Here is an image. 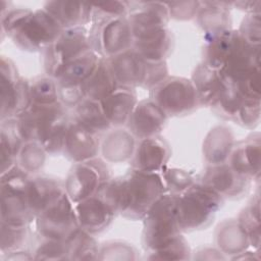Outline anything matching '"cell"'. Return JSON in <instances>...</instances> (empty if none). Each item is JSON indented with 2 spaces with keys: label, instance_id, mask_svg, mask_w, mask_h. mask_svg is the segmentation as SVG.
<instances>
[{
  "label": "cell",
  "instance_id": "1",
  "mask_svg": "<svg viewBox=\"0 0 261 261\" xmlns=\"http://www.w3.org/2000/svg\"><path fill=\"white\" fill-rule=\"evenodd\" d=\"M167 193L161 172L130 168L124 175L109 178L97 193L115 212L132 220H142L149 208Z\"/></svg>",
  "mask_w": 261,
  "mask_h": 261
},
{
  "label": "cell",
  "instance_id": "2",
  "mask_svg": "<svg viewBox=\"0 0 261 261\" xmlns=\"http://www.w3.org/2000/svg\"><path fill=\"white\" fill-rule=\"evenodd\" d=\"M1 29L18 48L29 52H44L63 31L44 8H10L1 13Z\"/></svg>",
  "mask_w": 261,
  "mask_h": 261
},
{
  "label": "cell",
  "instance_id": "3",
  "mask_svg": "<svg viewBox=\"0 0 261 261\" xmlns=\"http://www.w3.org/2000/svg\"><path fill=\"white\" fill-rule=\"evenodd\" d=\"M60 101L50 105H34L19 115L18 128L24 142H38L48 155L62 153L70 117Z\"/></svg>",
  "mask_w": 261,
  "mask_h": 261
},
{
  "label": "cell",
  "instance_id": "4",
  "mask_svg": "<svg viewBox=\"0 0 261 261\" xmlns=\"http://www.w3.org/2000/svg\"><path fill=\"white\" fill-rule=\"evenodd\" d=\"M223 198L207 186L196 181L177 196L176 218L181 232L209 226L223 205Z\"/></svg>",
  "mask_w": 261,
  "mask_h": 261
},
{
  "label": "cell",
  "instance_id": "5",
  "mask_svg": "<svg viewBox=\"0 0 261 261\" xmlns=\"http://www.w3.org/2000/svg\"><path fill=\"white\" fill-rule=\"evenodd\" d=\"M177 195L163 194L143 217V246L150 253L181 233L176 218Z\"/></svg>",
  "mask_w": 261,
  "mask_h": 261
},
{
  "label": "cell",
  "instance_id": "6",
  "mask_svg": "<svg viewBox=\"0 0 261 261\" xmlns=\"http://www.w3.org/2000/svg\"><path fill=\"white\" fill-rule=\"evenodd\" d=\"M27 173L18 164L0 177V220L15 224L29 225L35 220L28 203V187L30 182Z\"/></svg>",
  "mask_w": 261,
  "mask_h": 261
},
{
  "label": "cell",
  "instance_id": "7",
  "mask_svg": "<svg viewBox=\"0 0 261 261\" xmlns=\"http://www.w3.org/2000/svg\"><path fill=\"white\" fill-rule=\"evenodd\" d=\"M150 98L167 116H182L192 113L199 105L191 79L167 76L150 90Z\"/></svg>",
  "mask_w": 261,
  "mask_h": 261
},
{
  "label": "cell",
  "instance_id": "8",
  "mask_svg": "<svg viewBox=\"0 0 261 261\" xmlns=\"http://www.w3.org/2000/svg\"><path fill=\"white\" fill-rule=\"evenodd\" d=\"M1 120L17 118L32 106L30 82L19 76L14 62L1 56L0 61Z\"/></svg>",
  "mask_w": 261,
  "mask_h": 261
},
{
  "label": "cell",
  "instance_id": "9",
  "mask_svg": "<svg viewBox=\"0 0 261 261\" xmlns=\"http://www.w3.org/2000/svg\"><path fill=\"white\" fill-rule=\"evenodd\" d=\"M100 56L90 49L68 62L55 79L59 101L65 107H74L85 99L82 86L97 67Z\"/></svg>",
  "mask_w": 261,
  "mask_h": 261
},
{
  "label": "cell",
  "instance_id": "10",
  "mask_svg": "<svg viewBox=\"0 0 261 261\" xmlns=\"http://www.w3.org/2000/svg\"><path fill=\"white\" fill-rule=\"evenodd\" d=\"M89 37L91 48L105 59L132 49L134 44L133 32L127 16L91 24Z\"/></svg>",
  "mask_w": 261,
  "mask_h": 261
},
{
  "label": "cell",
  "instance_id": "11",
  "mask_svg": "<svg viewBox=\"0 0 261 261\" xmlns=\"http://www.w3.org/2000/svg\"><path fill=\"white\" fill-rule=\"evenodd\" d=\"M34 221L42 239L66 241L80 229L74 204L65 191L53 204L38 214Z\"/></svg>",
  "mask_w": 261,
  "mask_h": 261
},
{
  "label": "cell",
  "instance_id": "12",
  "mask_svg": "<svg viewBox=\"0 0 261 261\" xmlns=\"http://www.w3.org/2000/svg\"><path fill=\"white\" fill-rule=\"evenodd\" d=\"M90 49L89 30L86 27L63 30L57 40L43 52L46 74L56 79L68 62Z\"/></svg>",
  "mask_w": 261,
  "mask_h": 261
},
{
  "label": "cell",
  "instance_id": "13",
  "mask_svg": "<svg viewBox=\"0 0 261 261\" xmlns=\"http://www.w3.org/2000/svg\"><path fill=\"white\" fill-rule=\"evenodd\" d=\"M110 178L104 160L94 158L73 163L64 181V190L73 204L96 195Z\"/></svg>",
  "mask_w": 261,
  "mask_h": 261
},
{
  "label": "cell",
  "instance_id": "14",
  "mask_svg": "<svg viewBox=\"0 0 261 261\" xmlns=\"http://www.w3.org/2000/svg\"><path fill=\"white\" fill-rule=\"evenodd\" d=\"M199 181L223 199H240L249 192L251 186V179L237 172L227 162L208 165Z\"/></svg>",
  "mask_w": 261,
  "mask_h": 261
},
{
  "label": "cell",
  "instance_id": "15",
  "mask_svg": "<svg viewBox=\"0 0 261 261\" xmlns=\"http://www.w3.org/2000/svg\"><path fill=\"white\" fill-rule=\"evenodd\" d=\"M258 70L260 46L249 44L238 33L231 51L218 73L225 83L231 85Z\"/></svg>",
  "mask_w": 261,
  "mask_h": 261
},
{
  "label": "cell",
  "instance_id": "16",
  "mask_svg": "<svg viewBox=\"0 0 261 261\" xmlns=\"http://www.w3.org/2000/svg\"><path fill=\"white\" fill-rule=\"evenodd\" d=\"M99 137L71 117L65 133L62 153L72 163L97 158L101 145Z\"/></svg>",
  "mask_w": 261,
  "mask_h": 261
},
{
  "label": "cell",
  "instance_id": "17",
  "mask_svg": "<svg viewBox=\"0 0 261 261\" xmlns=\"http://www.w3.org/2000/svg\"><path fill=\"white\" fill-rule=\"evenodd\" d=\"M167 117L165 112L149 98L137 103L126 126L138 140L156 137L163 129Z\"/></svg>",
  "mask_w": 261,
  "mask_h": 261
},
{
  "label": "cell",
  "instance_id": "18",
  "mask_svg": "<svg viewBox=\"0 0 261 261\" xmlns=\"http://www.w3.org/2000/svg\"><path fill=\"white\" fill-rule=\"evenodd\" d=\"M170 156L171 150L168 143L156 136L139 140L129 161L133 169L161 172L166 167Z\"/></svg>",
  "mask_w": 261,
  "mask_h": 261
},
{
  "label": "cell",
  "instance_id": "19",
  "mask_svg": "<svg viewBox=\"0 0 261 261\" xmlns=\"http://www.w3.org/2000/svg\"><path fill=\"white\" fill-rule=\"evenodd\" d=\"M74 210L81 229L97 234L108 228L115 212L97 194L74 204Z\"/></svg>",
  "mask_w": 261,
  "mask_h": 261
},
{
  "label": "cell",
  "instance_id": "20",
  "mask_svg": "<svg viewBox=\"0 0 261 261\" xmlns=\"http://www.w3.org/2000/svg\"><path fill=\"white\" fill-rule=\"evenodd\" d=\"M261 137L255 133L234 144L227 163L240 174L259 179L261 164Z\"/></svg>",
  "mask_w": 261,
  "mask_h": 261
},
{
  "label": "cell",
  "instance_id": "21",
  "mask_svg": "<svg viewBox=\"0 0 261 261\" xmlns=\"http://www.w3.org/2000/svg\"><path fill=\"white\" fill-rule=\"evenodd\" d=\"M133 50L149 62L165 61L171 52L172 37L167 27L134 35Z\"/></svg>",
  "mask_w": 261,
  "mask_h": 261
},
{
  "label": "cell",
  "instance_id": "22",
  "mask_svg": "<svg viewBox=\"0 0 261 261\" xmlns=\"http://www.w3.org/2000/svg\"><path fill=\"white\" fill-rule=\"evenodd\" d=\"M127 19L134 36L167 27L169 13L165 2H129Z\"/></svg>",
  "mask_w": 261,
  "mask_h": 261
},
{
  "label": "cell",
  "instance_id": "23",
  "mask_svg": "<svg viewBox=\"0 0 261 261\" xmlns=\"http://www.w3.org/2000/svg\"><path fill=\"white\" fill-rule=\"evenodd\" d=\"M114 77L121 87L135 89L143 87L147 70V61L133 49L107 59Z\"/></svg>",
  "mask_w": 261,
  "mask_h": 261
},
{
  "label": "cell",
  "instance_id": "24",
  "mask_svg": "<svg viewBox=\"0 0 261 261\" xmlns=\"http://www.w3.org/2000/svg\"><path fill=\"white\" fill-rule=\"evenodd\" d=\"M64 182L49 175H38L30 179L28 203L34 217L53 204L64 192Z\"/></svg>",
  "mask_w": 261,
  "mask_h": 261
},
{
  "label": "cell",
  "instance_id": "25",
  "mask_svg": "<svg viewBox=\"0 0 261 261\" xmlns=\"http://www.w3.org/2000/svg\"><path fill=\"white\" fill-rule=\"evenodd\" d=\"M138 98L135 89L118 86L110 95L100 101L102 110L112 127L126 125Z\"/></svg>",
  "mask_w": 261,
  "mask_h": 261
},
{
  "label": "cell",
  "instance_id": "26",
  "mask_svg": "<svg viewBox=\"0 0 261 261\" xmlns=\"http://www.w3.org/2000/svg\"><path fill=\"white\" fill-rule=\"evenodd\" d=\"M63 29L85 27L91 22L92 3L74 1H48L43 7Z\"/></svg>",
  "mask_w": 261,
  "mask_h": 261
},
{
  "label": "cell",
  "instance_id": "27",
  "mask_svg": "<svg viewBox=\"0 0 261 261\" xmlns=\"http://www.w3.org/2000/svg\"><path fill=\"white\" fill-rule=\"evenodd\" d=\"M112 128L105 134L101 141L100 152L103 159L111 163H121L130 160L137 145L136 137L128 129L121 127Z\"/></svg>",
  "mask_w": 261,
  "mask_h": 261
},
{
  "label": "cell",
  "instance_id": "28",
  "mask_svg": "<svg viewBox=\"0 0 261 261\" xmlns=\"http://www.w3.org/2000/svg\"><path fill=\"white\" fill-rule=\"evenodd\" d=\"M191 81L195 88L199 105L210 108L216 103L225 87L220 74L203 62L196 66Z\"/></svg>",
  "mask_w": 261,
  "mask_h": 261
},
{
  "label": "cell",
  "instance_id": "29",
  "mask_svg": "<svg viewBox=\"0 0 261 261\" xmlns=\"http://www.w3.org/2000/svg\"><path fill=\"white\" fill-rule=\"evenodd\" d=\"M234 138L229 127L216 125L211 128L203 142V156L208 165L227 162L234 146Z\"/></svg>",
  "mask_w": 261,
  "mask_h": 261
},
{
  "label": "cell",
  "instance_id": "30",
  "mask_svg": "<svg viewBox=\"0 0 261 261\" xmlns=\"http://www.w3.org/2000/svg\"><path fill=\"white\" fill-rule=\"evenodd\" d=\"M229 6H231V2L200 1L196 18L199 27L205 33V37L231 29Z\"/></svg>",
  "mask_w": 261,
  "mask_h": 261
},
{
  "label": "cell",
  "instance_id": "31",
  "mask_svg": "<svg viewBox=\"0 0 261 261\" xmlns=\"http://www.w3.org/2000/svg\"><path fill=\"white\" fill-rule=\"evenodd\" d=\"M24 144L20 135L17 119L7 118L1 120L0 125V163L1 174L17 164L18 153Z\"/></svg>",
  "mask_w": 261,
  "mask_h": 261
},
{
  "label": "cell",
  "instance_id": "32",
  "mask_svg": "<svg viewBox=\"0 0 261 261\" xmlns=\"http://www.w3.org/2000/svg\"><path fill=\"white\" fill-rule=\"evenodd\" d=\"M237 34V30L230 29L205 37L203 63L218 72L222 68L231 51Z\"/></svg>",
  "mask_w": 261,
  "mask_h": 261
},
{
  "label": "cell",
  "instance_id": "33",
  "mask_svg": "<svg viewBox=\"0 0 261 261\" xmlns=\"http://www.w3.org/2000/svg\"><path fill=\"white\" fill-rule=\"evenodd\" d=\"M215 241L217 249L231 257L246 251L250 246L249 237L237 219L221 222L216 229Z\"/></svg>",
  "mask_w": 261,
  "mask_h": 261
},
{
  "label": "cell",
  "instance_id": "34",
  "mask_svg": "<svg viewBox=\"0 0 261 261\" xmlns=\"http://www.w3.org/2000/svg\"><path fill=\"white\" fill-rule=\"evenodd\" d=\"M117 87L118 84L107 59L101 57L97 67L83 84L82 89L85 98L100 102L110 95Z\"/></svg>",
  "mask_w": 261,
  "mask_h": 261
},
{
  "label": "cell",
  "instance_id": "35",
  "mask_svg": "<svg viewBox=\"0 0 261 261\" xmlns=\"http://www.w3.org/2000/svg\"><path fill=\"white\" fill-rule=\"evenodd\" d=\"M84 127L90 132L101 136L112 128L106 118L99 101L88 98L83 99L73 107V116Z\"/></svg>",
  "mask_w": 261,
  "mask_h": 261
},
{
  "label": "cell",
  "instance_id": "36",
  "mask_svg": "<svg viewBox=\"0 0 261 261\" xmlns=\"http://www.w3.org/2000/svg\"><path fill=\"white\" fill-rule=\"evenodd\" d=\"M68 260H96L99 254V245L93 234L79 229L66 240Z\"/></svg>",
  "mask_w": 261,
  "mask_h": 261
},
{
  "label": "cell",
  "instance_id": "37",
  "mask_svg": "<svg viewBox=\"0 0 261 261\" xmlns=\"http://www.w3.org/2000/svg\"><path fill=\"white\" fill-rule=\"evenodd\" d=\"M241 226L249 237L250 246L255 250L260 249V199L256 195L242 210L238 219Z\"/></svg>",
  "mask_w": 261,
  "mask_h": 261
},
{
  "label": "cell",
  "instance_id": "38",
  "mask_svg": "<svg viewBox=\"0 0 261 261\" xmlns=\"http://www.w3.org/2000/svg\"><path fill=\"white\" fill-rule=\"evenodd\" d=\"M32 104L50 105L59 102L58 86L54 77L49 75L38 76L30 82Z\"/></svg>",
  "mask_w": 261,
  "mask_h": 261
},
{
  "label": "cell",
  "instance_id": "39",
  "mask_svg": "<svg viewBox=\"0 0 261 261\" xmlns=\"http://www.w3.org/2000/svg\"><path fill=\"white\" fill-rule=\"evenodd\" d=\"M29 236L28 225H15L0 221V252L1 255L21 250Z\"/></svg>",
  "mask_w": 261,
  "mask_h": 261
},
{
  "label": "cell",
  "instance_id": "40",
  "mask_svg": "<svg viewBox=\"0 0 261 261\" xmlns=\"http://www.w3.org/2000/svg\"><path fill=\"white\" fill-rule=\"evenodd\" d=\"M245 99L246 98L241 96L231 85L225 83V87L220 97L211 107V109H213V111L219 116L236 121L238 113Z\"/></svg>",
  "mask_w": 261,
  "mask_h": 261
},
{
  "label": "cell",
  "instance_id": "41",
  "mask_svg": "<svg viewBox=\"0 0 261 261\" xmlns=\"http://www.w3.org/2000/svg\"><path fill=\"white\" fill-rule=\"evenodd\" d=\"M46 155L48 154L38 142H24L17 156V164L27 173H35L43 168Z\"/></svg>",
  "mask_w": 261,
  "mask_h": 261
},
{
  "label": "cell",
  "instance_id": "42",
  "mask_svg": "<svg viewBox=\"0 0 261 261\" xmlns=\"http://www.w3.org/2000/svg\"><path fill=\"white\" fill-rule=\"evenodd\" d=\"M151 260H188L191 258V248L185 237L179 233L163 247L150 252Z\"/></svg>",
  "mask_w": 261,
  "mask_h": 261
},
{
  "label": "cell",
  "instance_id": "43",
  "mask_svg": "<svg viewBox=\"0 0 261 261\" xmlns=\"http://www.w3.org/2000/svg\"><path fill=\"white\" fill-rule=\"evenodd\" d=\"M129 12L127 1H106L92 3V14L90 24L109 20L113 18L126 17Z\"/></svg>",
  "mask_w": 261,
  "mask_h": 261
},
{
  "label": "cell",
  "instance_id": "44",
  "mask_svg": "<svg viewBox=\"0 0 261 261\" xmlns=\"http://www.w3.org/2000/svg\"><path fill=\"white\" fill-rule=\"evenodd\" d=\"M161 175L167 193L177 196L196 182L190 172L180 168L166 166L161 171Z\"/></svg>",
  "mask_w": 261,
  "mask_h": 261
},
{
  "label": "cell",
  "instance_id": "45",
  "mask_svg": "<svg viewBox=\"0 0 261 261\" xmlns=\"http://www.w3.org/2000/svg\"><path fill=\"white\" fill-rule=\"evenodd\" d=\"M35 260H68L67 242L43 239L34 252Z\"/></svg>",
  "mask_w": 261,
  "mask_h": 261
},
{
  "label": "cell",
  "instance_id": "46",
  "mask_svg": "<svg viewBox=\"0 0 261 261\" xmlns=\"http://www.w3.org/2000/svg\"><path fill=\"white\" fill-rule=\"evenodd\" d=\"M99 260H135L137 252L135 248L124 242L112 241L103 244L99 248Z\"/></svg>",
  "mask_w": 261,
  "mask_h": 261
},
{
  "label": "cell",
  "instance_id": "47",
  "mask_svg": "<svg viewBox=\"0 0 261 261\" xmlns=\"http://www.w3.org/2000/svg\"><path fill=\"white\" fill-rule=\"evenodd\" d=\"M261 99H245L236 118V123L248 128L256 127L260 122Z\"/></svg>",
  "mask_w": 261,
  "mask_h": 261
},
{
  "label": "cell",
  "instance_id": "48",
  "mask_svg": "<svg viewBox=\"0 0 261 261\" xmlns=\"http://www.w3.org/2000/svg\"><path fill=\"white\" fill-rule=\"evenodd\" d=\"M261 14H247L239 28L238 33L249 44L260 46L261 44Z\"/></svg>",
  "mask_w": 261,
  "mask_h": 261
},
{
  "label": "cell",
  "instance_id": "49",
  "mask_svg": "<svg viewBox=\"0 0 261 261\" xmlns=\"http://www.w3.org/2000/svg\"><path fill=\"white\" fill-rule=\"evenodd\" d=\"M169 18L175 20H189L196 17L200 1H178V2H165Z\"/></svg>",
  "mask_w": 261,
  "mask_h": 261
},
{
  "label": "cell",
  "instance_id": "50",
  "mask_svg": "<svg viewBox=\"0 0 261 261\" xmlns=\"http://www.w3.org/2000/svg\"><path fill=\"white\" fill-rule=\"evenodd\" d=\"M168 76L166 61L149 62L147 61V70L143 88L151 90Z\"/></svg>",
  "mask_w": 261,
  "mask_h": 261
},
{
  "label": "cell",
  "instance_id": "51",
  "mask_svg": "<svg viewBox=\"0 0 261 261\" xmlns=\"http://www.w3.org/2000/svg\"><path fill=\"white\" fill-rule=\"evenodd\" d=\"M226 257L218 249L203 248L197 252L194 259L197 260H223Z\"/></svg>",
  "mask_w": 261,
  "mask_h": 261
},
{
  "label": "cell",
  "instance_id": "52",
  "mask_svg": "<svg viewBox=\"0 0 261 261\" xmlns=\"http://www.w3.org/2000/svg\"><path fill=\"white\" fill-rule=\"evenodd\" d=\"M231 5L237 6L239 9L248 12V14L260 13L261 2L260 1H240V2H231Z\"/></svg>",
  "mask_w": 261,
  "mask_h": 261
},
{
  "label": "cell",
  "instance_id": "53",
  "mask_svg": "<svg viewBox=\"0 0 261 261\" xmlns=\"http://www.w3.org/2000/svg\"><path fill=\"white\" fill-rule=\"evenodd\" d=\"M5 260H32L34 259V255H31L29 252L21 250L12 251L9 253L2 254Z\"/></svg>",
  "mask_w": 261,
  "mask_h": 261
},
{
  "label": "cell",
  "instance_id": "54",
  "mask_svg": "<svg viewBox=\"0 0 261 261\" xmlns=\"http://www.w3.org/2000/svg\"><path fill=\"white\" fill-rule=\"evenodd\" d=\"M232 260H260V257L257 256V253L254 252H249V251H244L238 255H234L230 257Z\"/></svg>",
  "mask_w": 261,
  "mask_h": 261
}]
</instances>
